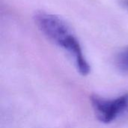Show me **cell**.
<instances>
[{
    "label": "cell",
    "mask_w": 128,
    "mask_h": 128,
    "mask_svg": "<svg viewBox=\"0 0 128 128\" xmlns=\"http://www.w3.org/2000/svg\"><path fill=\"white\" fill-rule=\"evenodd\" d=\"M116 64L120 70L128 72V46L122 50L117 56Z\"/></svg>",
    "instance_id": "3957f363"
},
{
    "label": "cell",
    "mask_w": 128,
    "mask_h": 128,
    "mask_svg": "<svg viewBox=\"0 0 128 128\" xmlns=\"http://www.w3.org/2000/svg\"><path fill=\"white\" fill-rule=\"evenodd\" d=\"M34 20L39 30L50 40L66 50L73 57L79 72L83 76L88 75L91 70L90 65L68 23L62 17L44 11L37 12Z\"/></svg>",
    "instance_id": "6da1fadb"
},
{
    "label": "cell",
    "mask_w": 128,
    "mask_h": 128,
    "mask_svg": "<svg viewBox=\"0 0 128 128\" xmlns=\"http://www.w3.org/2000/svg\"><path fill=\"white\" fill-rule=\"evenodd\" d=\"M119 1H120V4L124 8H125L128 10V0H119Z\"/></svg>",
    "instance_id": "277c9868"
},
{
    "label": "cell",
    "mask_w": 128,
    "mask_h": 128,
    "mask_svg": "<svg viewBox=\"0 0 128 128\" xmlns=\"http://www.w3.org/2000/svg\"><path fill=\"white\" fill-rule=\"evenodd\" d=\"M91 103L98 119L105 124L128 116V92L116 98L110 99L94 94Z\"/></svg>",
    "instance_id": "7a4b0ae2"
}]
</instances>
